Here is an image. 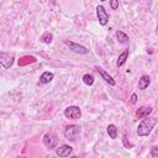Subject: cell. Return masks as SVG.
I'll list each match as a JSON object with an SVG mask.
<instances>
[{"label": "cell", "mask_w": 158, "mask_h": 158, "mask_svg": "<svg viewBox=\"0 0 158 158\" xmlns=\"http://www.w3.org/2000/svg\"><path fill=\"white\" fill-rule=\"evenodd\" d=\"M151 112H152V107H151V106H141V107L137 109V111H136V117L143 120V118H147Z\"/></svg>", "instance_id": "cell-9"}, {"label": "cell", "mask_w": 158, "mask_h": 158, "mask_svg": "<svg viewBox=\"0 0 158 158\" xmlns=\"http://www.w3.org/2000/svg\"><path fill=\"white\" fill-rule=\"evenodd\" d=\"M52 40H53V35H52L51 32H48V31H46V32L41 36V42H43V43H46V44L51 43Z\"/></svg>", "instance_id": "cell-16"}, {"label": "cell", "mask_w": 158, "mask_h": 158, "mask_svg": "<svg viewBox=\"0 0 158 158\" xmlns=\"http://www.w3.org/2000/svg\"><path fill=\"white\" fill-rule=\"evenodd\" d=\"M96 15H98V19H99V22H100L101 26L107 25V22H109V15H107V12H106V10H105V7L102 5H98V7H96Z\"/></svg>", "instance_id": "cell-7"}, {"label": "cell", "mask_w": 158, "mask_h": 158, "mask_svg": "<svg viewBox=\"0 0 158 158\" xmlns=\"http://www.w3.org/2000/svg\"><path fill=\"white\" fill-rule=\"evenodd\" d=\"M106 132H107V135L110 136V138L116 139V137H117V127H116L114 123L107 125V127H106Z\"/></svg>", "instance_id": "cell-13"}, {"label": "cell", "mask_w": 158, "mask_h": 158, "mask_svg": "<svg viewBox=\"0 0 158 158\" xmlns=\"http://www.w3.org/2000/svg\"><path fill=\"white\" fill-rule=\"evenodd\" d=\"M156 123H157V118H156V117L143 118V120L139 122L138 127H137V135H138L139 137H146V136H148V135L152 132V130L154 128Z\"/></svg>", "instance_id": "cell-1"}, {"label": "cell", "mask_w": 158, "mask_h": 158, "mask_svg": "<svg viewBox=\"0 0 158 158\" xmlns=\"http://www.w3.org/2000/svg\"><path fill=\"white\" fill-rule=\"evenodd\" d=\"M110 6H111L112 10H116V9L118 7V1H117V0H111V1H110Z\"/></svg>", "instance_id": "cell-19"}, {"label": "cell", "mask_w": 158, "mask_h": 158, "mask_svg": "<svg viewBox=\"0 0 158 158\" xmlns=\"http://www.w3.org/2000/svg\"><path fill=\"white\" fill-rule=\"evenodd\" d=\"M43 143H44V146H46L47 148L54 149V148H57L58 138H57L56 135H53V133L49 132V133H46V135L43 136Z\"/></svg>", "instance_id": "cell-6"}, {"label": "cell", "mask_w": 158, "mask_h": 158, "mask_svg": "<svg viewBox=\"0 0 158 158\" xmlns=\"http://www.w3.org/2000/svg\"><path fill=\"white\" fill-rule=\"evenodd\" d=\"M96 70L99 72V74L101 75V78H102V79H104L106 83H109L111 86H114V85L116 84V83H115V80H114V78H112V77H111L109 73H106V72H105L102 68H100V67H99V68H96Z\"/></svg>", "instance_id": "cell-10"}, {"label": "cell", "mask_w": 158, "mask_h": 158, "mask_svg": "<svg viewBox=\"0 0 158 158\" xmlns=\"http://www.w3.org/2000/svg\"><path fill=\"white\" fill-rule=\"evenodd\" d=\"M53 79V73L51 72H43L40 77V83L41 84H48Z\"/></svg>", "instance_id": "cell-12"}, {"label": "cell", "mask_w": 158, "mask_h": 158, "mask_svg": "<svg viewBox=\"0 0 158 158\" xmlns=\"http://www.w3.org/2000/svg\"><path fill=\"white\" fill-rule=\"evenodd\" d=\"M83 81L86 85H93L94 84V77L91 74H84L83 75Z\"/></svg>", "instance_id": "cell-17"}, {"label": "cell", "mask_w": 158, "mask_h": 158, "mask_svg": "<svg viewBox=\"0 0 158 158\" xmlns=\"http://www.w3.org/2000/svg\"><path fill=\"white\" fill-rule=\"evenodd\" d=\"M122 142H123V146L125 147H127V148H130V147H132V144L127 141V136H123V138H122Z\"/></svg>", "instance_id": "cell-20"}, {"label": "cell", "mask_w": 158, "mask_h": 158, "mask_svg": "<svg viewBox=\"0 0 158 158\" xmlns=\"http://www.w3.org/2000/svg\"><path fill=\"white\" fill-rule=\"evenodd\" d=\"M151 157L152 158H158V144H154L151 147Z\"/></svg>", "instance_id": "cell-18"}, {"label": "cell", "mask_w": 158, "mask_h": 158, "mask_svg": "<svg viewBox=\"0 0 158 158\" xmlns=\"http://www.w3.org/2000/svg\"><path fill=\"white\" fill-rule=\"evenodd\" d=\"M79 133H80V127L78 125H69L64 130V137L69 141H75Z\"/></svg>", "instance_id": "cell-3"}, {"label": "cell", "mask_w": 158, "mask_h": 158, "mask_svg": "<svg viewBox=\"0 0 158 158\" xmlns=\"http://www.w3.org/2000/svg\"><path fill=\"white\" fill-rule=\"evenodd\" d=\"M72 152H73V148L70 146H68V144H62V146L56 148V154L58 157H63V158L64 157H69L72 154Z\"/></svg>", "instance_id": "cell-8"}, {"label": "cell", "mask_w": 158, "mask_h": 158, "mask_svg": "<svg viewBox=\"0 0 158 158\" xmlns=\"http://www.w3.org/2000/svg\"><path fill=\"white\" fill-rule=\"evenodd\" d=\"M64 44L68 46L69 49H72L73 52L79 53V54H86V53L89 52V49H88L86 47H84V46H81V44H79V43H75V42H73V41L64 40Z\"/></svg>", "instance_id": "cell-5"}, {"label": "cell", "mask_w": 158, "mask_h": 158, "mask_svg": "<svg viewBox=\"0 0 158 158\" xmlns=\"http://www.w3.org/2000/svg\"><path fill=\"white\" fill-rule=\"evenodd\" d=\"M130 101H131V104H136V102H137V95H136L135 93L131 95V100H130Z\"/></svg>", "instance_id": "cell-21"}, {"label": "cell", "mask_w": 158, "mask_h": 158, "mask_svg": "<svg viewBox=\"0 0 158 158\" xmlns=\"http://www.w3.org/2000/svg\"><path fill=\"white\" fill-rule=\"evenodd\" d=\"M127 57H128V49H125V51L118 56V58H117V60H116V67L123 65L125 62L127 60Z\"/></svg>", "instance_id": "cell-14"}, {"label": "cell", "mask_w": 158, "mask_h": 158, "mask_svg": "<svg viewBox=\"0 0 158 158\" xmlns=\"http://www.w3.org/2000/svg\"><path fill=\"white\" fill-rule=\"evenodd\" d=\"M116 38H117L118 43H126V42H128V36L123 31H120V30L116 31Z\"/></svg>", "instance_id": "cell-15"}, {"label": "cell", "mask_w": 158, "mask_h": 158, "mask_svg": "<svg viewBox=\"0 0 158 158\" xmlns=\"http://www.w3.org/2000/svg\"><path fill=\"white\" fill-rule=\"evenodd\" d=\"M151 84V78L148 75H142L138 80V89L141 90H144L148 88V85Z\"/></svg>", "instance_id": "cell-11"}, {"label": "cell", "mask_w": 158, "mask_h": 158, "mask_svg": "<svg viewBox=\"0 0 158 158\" xmlns=\"http://www.w3.org/2000/svg\"><path fill=\"white\" fill-rule=\"evenodd\" d=\"M64 116L67 118H72V120H78L81 117V110L79 106H68L65 110H64Z\"/></svg>", "instance_id": "cell-4"}, {"label": "cell", "mask_w": 158, "mask_h": 158, "mask_svg": "<svg viewBox=\"0 0 158 158\" xmlns=\"http://www.w3.org/2000/svg\"><path fill=\"white\" fill-rule=\"evenodd\" d=\"M70 158H79V157H77V156H73V157H70Z\"/></svg>", "instance_id": "cell-22"}, {"label": "cell", "mask_w": 158, "mask_h": 158, "mask_svg": "<svg viewBox=\"0 0 158 158\" xmlns=\"http://www.w3.org/2000/svg\"><path fill=\"white\" fill-rule=\"evenodd\" d=\"M14 59H15V57L12 53H7L4 51L0 52V64L2 68H5V69L11 68L14 64Z\"/></svg>", "instance_id": "cell-2"}]
</instances>
